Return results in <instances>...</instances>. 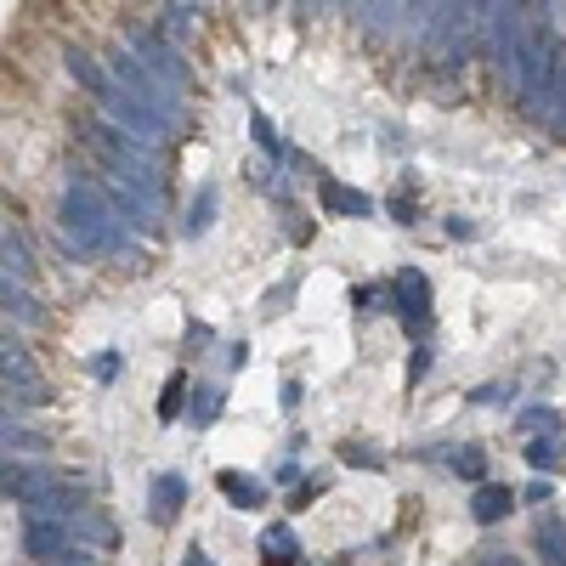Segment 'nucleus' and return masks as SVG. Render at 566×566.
Segmentation results:
<instances>
[{
    "mask_svg": "<svg viewBox=\"0 0 566 566\" xmlns=\"http://www.w3.org/2000/svg\"><path fill=\"white\" fill-rule=\"evenodd\" d=\"M57 221H63V232L74 239V250H85V255H119L125 250V227L130 221L119 216V205H114V193H108L103 181L74 176L63 187Z\"/></svg>",
    "mask_w": 566,
    "mask_h": 566,
    "instance_id": "f257e3e1",
    "label": "nucleus"
},
{
    "mask_svg": "<svg viewBox=\"0 0 566 566\" xmlns=\"http://www.w3.org/2000/svg\"><path fill=\"white\" fill-rule=\"evenodd\" d=\"M108 69H114V80L130 91L136 103H148L159 119H170V125H181V114H187V103H181V85H170V80H159L148 63H142L130 45L125 52H108Z\"/></svg>",
    "mask_w": 566,
    "mask_h": 566,
    "instance_id": "f03ea898",
    "label": "nucleus"
},
{
    "mask_svg": "<svg viewBox=\"0 0 566 566\" xmlns=\"http://www.w3.org/2000/svg\"><path fill=\"white\" fill-rule=\"evenodd\" d=\"M103 114H114V125H119L125 136H136V142H148V148H159V142L176 130V125H170V119H159L148 103H136L125 85H114L108 97H103Z\"/></svg>",
    "mask_w": 566,
    "mask_h": 566,
    "instance_id": "7ed1b4c3",
    "label": "nucleus"
},
{
    "mask_svg": "<svg viewBox=\"0 0 566 566\" xmlns=\"http://www.w3.org/2000/svg\"><path fill=\"white\" fill-rule=\"evenodd\" d=\"M527 114L549 130H566V40H555V57H549V74L544 85L527 97Z\"/></svg>",
    "mask_w": 566,
    "mask_h": 566,
    "instance_id": "20e7f679",
    "label": "nucleus"
},
{
    "mask_svg": "<svg viewBox=\"0 0 566 566\" xmlns=\"http://www.w3.org/2000/svg\"><path fill=\"white\" fill-rule=\"evenodd\" d=\"M23 549H29L34 560H57L63 549H74V533H69L63 515L29 510V515H23Z\"/></svg>",
    "mask_w": 566,
    "mask_h": 566,
    "instance_id": "39448f33",
    "label": "nucleus"
},
{
    "mask_svg": "<svg viewBox=\"0 0 566 566\" xmlns=\"http://www.w3.org/2000/svg\"><path fill=\"white\" fill-rule=\"evenodd\" d=\"M391 306L402 312L408 328H424V317H431V277H424L419 266H402L391 277Z\"/></svg>",
    "mask_w": 566,
    "mask_h": 566,
    "instance_id": "423d86ee",
    "label": "nucleus"
},
{
    "mask_svg": "<svg viewBox=\"0 0 566 566\" xmlns=\"http://www.w3.org/2000/svg\"><path fill=\"white\" fill-rule=\"evenodd\" d=\"M0 493L23 499V504H45V499H57V476H52V470H40V464L7 459V470H0Z\"/></svg>",
    "mask_w": 566,
    "mask_h": 566,
    "instance_id": "0eeeda50",
    "label": "nucleus"
},
{
    "mask_svg": "<svg viewBox=\"0 0 566 566\" xmlns=\"http://www.w3.org/2000/svg\"><path fill=\"white\" fill-rule=\"evenodd\" d=\"M130 52H136L142 63H148L159 80H170V85H181V91H187V63L170 52V45H165L154 29H130Z\"/></svg>",
    "mask_w": 566,
    "mask_h": 566,
    "instance_id": "6e6552de",
    "label": "nucleus"
},
{
    "mask_svg": "<svg viewBox=\"0 0 566 566\" xmlns=\"http://www.w3.org/2000/svg\"><path fill=\"white\" fill-rule=\"evenodd\" d=\"M63 69H69V74H74V80H80V85H85L97 103H103L108 91L119 85V80H114V69H103V63L91 57V52H80V45H69V52H63Z\"/></svg>",
    "mask_w": 566,
    "mask_h": 566,
    "instance_id": "1a4fd4ad",
    "label": "nucleus"
},
{
    "mask_svg": "<svg viewBox=\"0 0 566 566\" xmlns=\"http://www.w3.org/2000/svg\"><path fill=\"white\" fill-rule=\"evenodd\" d=\"M69 533H74V544H91V549H119V527L108 522V515L85 510V504L69 515Z\"/></svg>",
    "mask_w": 566,
    "mask_h": 566,
    "instance_id": "9d476101",
    "label": "nucleus"
},
{
    "mask_svg": "<svg viewBox=\"0 0 566 566\" xmlns=\"http://www.w3.org/2000/svg\"><path fill=\"white\" fill-rule=\"evenodd\" d=\"M181 504H187V482L176 476V470H165V476L154 482V499H148V515L159 527H170L176 515H181Z\"/></svg>",
    "mask_w": 566,
    "mask_h": 566,
    "instance_id": "9b49d317",
    "label": "nucleus"
},
{
    "mask_svg": "<svg viewBox=\"0 0 566 566\" xmlns=\"http://www.w3.org/2000/svg\"><path fill=\"white\" fill-rule=\"evenodd\" d=\"M216 488H221V499H227L232 510H261V504H266V488H261L255 476H244V470H221Z\"/></svg>",
    "mask_w": 566,
    "mask_h": 566,
    "instance_id": "f8f14e48",
    "label": "nucleus"
},
{
    "mask_svg": "<svg viewBox=\"0 0 566 566\" xmlns=\"http://www.w3.org/2000/svg\"><path fill=\"white\" fill-rule=\"evenodd\" d=\"M29 244H23V232H0V283H18V290H23V283H29Z\"/></svg>",
    "mask_w": 566,
    "mask_h": 566,
    "instance_id": "ddd939ff",
    "label": "nucleus"
},
{
    "mask_svg": "<svg viewBox=\"0 0 566 566\" xmlns=\"http://www.w3.org/2000/svg\"><path fill=\"white\" fill-rule=\"evenodd\" d=\"M323 205L335 216H374V199L357 193V187H346V181H335V176H323Z\"/></svg>",
    "mask_w": 566,
    "mask_h": 566,
    "instance_id": "4468645a",
    "label": "nucleus"
},
{
    "mask_svg": "<svg viewBox=\"0 0 566 566\" xmlns=\"http://www.w3.org/2000/svg\"><path fill=\"white\" fill-rule=\"evenodd\" d=\"M402 12H408V0H363V29L374 34V40H386L397 23H402Z\"/></svg>",
    "mask_w": 566,
    "mask_h": 566,
    "instance_id": "2eb2a0df",
    "label": "nucleus"
},
{
    "mask_svg": "<svg viewBox=\"0 0 566 566\" xmlns=\"http://www.w3.org/2000/svg\"><path fill=\"white\" fill-rule=\"evenodd\" d=\"M295 555H301V538H295L290 522H277V527L261 533V560H266V566H290Z\"/></svg>",
    "mask_w": 566,
    "mask_h": 566,
    "instance_id": "dca6fc26",
    "label": "nucleus"
},
{
    "mask_svg": "<svg viewBox=\"0 0 566 566\" xmlns=\"http://www.w3.org/2000/svg\"><path fill=\"white\" fill-rule=\"evenodd\" d=\"M538 555H544V566H566V522L560 515H538Z\"/></svg>",
    "mask_w": 566,
    "mask_h": 566,
    "instance_id": "f3484780",
    "label": "nucleus"
},
{
    "mask_svg": "<svg viewBox=\"0 0 566 566\" xmlns=\"http://www.w3.org/2000/svg\"><path fill=\"white\" fill-rule=\"evenodd\" d=\"M510 504H515L510 488H476V499H470V515H476L482 527H493V522H504V515H510Z\"/></svg>",
    "mask_w": 566,
    "mask_h": 566,
    "instance_id": "a211bd4d",
    "label": "nucleus"
},
{
    "mask_svg": "<svg viewBox=\"0 0 566 566\" xmlns=\"http://www.w3.org/2000/svg\"><path fill=\"white\" fill-rule=\"evenodd\" d=\"M216 205H221V193H216V187H199V199L187 205V221H181V232H187V239H205V232L216 227Z\"/></svg>",
    "mask_w": 566,
    "mask_h": 566,
    "instance_id": "6ab92c4d",
    "label": "nucleus"
},
{
    "mask_svg": "<svg viewBox=\"0 0 566 566\" xmlns=\"http://www.w3.org/2000/svg\"><path fill=\"white\" fill-rule=\"evenodd\" d=\"M0 312H7V323H18V328L40 323V306L29 301V290H18V283H0Z\"/></svg>",
    "mask_w": 566,
    "mask_h": 566,
    "instance_id": "aec40b11",
    "label": "nucleus"
},
{
    "mask_svg": "<svg viewBox=\"0 0 566 566\" xmlns=\"http://www.w3.org/2000/svg\"><path fill=\"white\" fill-rule=\"evenodd\" d=\"M442 12H448V0H408V12H402V29H408V34H437Z\"/></svg>",
    "mask_w": 566,
    "mask_h": 566,
    "instance_id": "412c9836",
    "label": "nucleus"
},
{
    "mask_svg": "<svg viewBox=\"0 0 566 566\" xmlns=\"http://www.w3.org/2000/svg\"><path fill=\"white\" fill-rule=\"evenodd\" d=\"M560 459H566V442L560 437H533L527 442V464L538 470V476H544V470H560Z\"/></svg>",
    "mask_w": 566,
    "mask_h": 566,
    "instance_id": "4be33fe9",
    "label": "nucleus"
},
{
    "mask_svg": "<svg viewBox=\"0 0 566 566\" xmlns=\"http://www.w3.org/2000/svg\"><path fill=\"white\" fill-rule=\"evenodd\" d=\"M250 130H255V142H261V148L277 159V165H295V154H290V142H283L277 130H272V119L266 114H250Z\"/></svg>",
    "mask_w": 566,
    "mask_h": 566,
    "instance_id": "5701e85b",
    "label": "nucleus"
},
{
    "mask_svg": "<svg viewBox=\"0 0 566 566\" xmlns=\"http://www.w3.org/2000/svg\"><path fill=\"white\" fill-rule=\"evenodd\" d=\"M0 374H7V380H18V374H34L23 340H12V328H7V340H0Z\"/></svg>",
    "mask_w": 566,
    "mask_h": 566,
    "instance_id": "b1692460",
    "label": "nucleus"
},
{
    "mask_svg": "<svg viewBox=\"0 0 566 566\" xmlns=\"http://www.w3.org/2000/svg\"><path fill=\"white\" fill-rule=\"evenodd\" d=\"M187 419H193V424H216L221 419V391L216 386H199L193 402H187Z\"/></svg>",
    "mask_w": 566,
    "mask_h": 566,
    "instance_id": "393cba45",
    "label": "nucleus"
},
{
    "mask_svg": "<svg viewBox=\"0 0 566 566\" xmlns=\"http://www.w3.org/2000/svg\"><path fill=\"white\" fill-rule=\"evenodd\" d=\"M0 442H7V459H12V453H34V448H40V437H29L12 413H7V424H0Z\"/></svg>",
    "mask_w": 566,
    "mask_h": 566,
    "instance_id": "a878e982",
    "label": "nucleus"
},
{
    "mask_svg": "<svg viewBox=\"0 0 566 566\" xmlns=\"http://www.w3.org/2000/svg\"><path fill=\"white\" fill-rule=\"evenodd\" d=\"M522 431H538V437H560V413H555V408H522Z\"/></svg>",
    "mask_w": 566,
    "mask_h": 566,
    "instance_id": "bb28decb",
    "label": "nucleus"
},
{
    "mask_svg": "<svg viewBox=\"0 0 566 566\" xmlns=\"http://www.w3.org/2000/svg\"><path fill=\"white\" fill-rule=\"evenodd\" d=\"M448 464L459 470V476H482V470H488V453L464 442V448H453V453H448Z\"/></svg>",
    "mask_w": 566,
    "mask_h": 566,
    "instance_id": "cd10ccee",
    "label": "nucleus"
},
{
    "mask_svg": "<svg viewBox=\"0 0 566 566\" xmlns=\"http://www.w3.org/2000/svg\"><path fill=\"white\" fill-rule=\"evenodd\" d=\"M181 397H187V374H170V380H165V397H159V413L176 419V413H181Z\"/></svg>",
    "mask_w": 566,
    "mask_h": 566,
    "instance_id": "c85d7f7f",
    "label": "nucleus"
},
{
    "mask_svg": "<svg viewBox=\"0 0 566 566\" xmlns=\"http://www.w3.org/2000/svg\"><path fill=\"white\" fill-rule=\"evenodd\" d=\"M91 374H97L103 386H108V380H119V352H97V357H91Z\"/></svg>",
    "mask_w": 566,
    "mask_h": 566,
    "instance_id": "c756f323",
    "label": "nucleus"
},
{
    "mask_svg": "<svg viewBox=\"0 0 566 566\" xmlns=\"http://www.w3.org/2000/svg\"><path fill=\"white\" fill-rule=\"evenodd\" d=\"M386 210H391L397 221H413V193H408V187H397V193L386 199Z\"/></svg>",
    "mask_w": 566,
    "mask_h": 566,
    "instance_id": "7c9ffc66",
    "label": "nucleus"
},
{
    "mask_svg": "<svg viewBox=\"0 0 566 566\" xmlns=\"http://www.w3.org/2000/svg\"><path fill=\"white\" fill-rule=\"evenodd\" d=\"M346 464H380V453H368L363 442H346V453H340Z\"/></svg>",
    "mask_w": 566,
    "mask_h": 566,
    "instance_id": "2f4dec72",
    "label": "nucleus"
},
{
    "mask_svg": "<svg viewBox=\"0 0 566 566\" xmlns=\"http://www.w3.org/2000/svg\"><path fill=\"white\" fill-rule=\"evenodd\" d=\"M424 374H431V352L419 346V352H413V363H408V380H424Z\"/></svg>",
    "mask_w": 566,
    "mask_h": 566,
    "instance_id": "473e14b6",
    "label": "nucleus"
},
{
    "mask_svg": "<svg viewBox=\"0 0 566 566\" xmlns=\"http://www.w3.org/2000/svg\"><path fill=\"white\" fill-rule=\"evenodd\" d=\"M45 566H97V560H91V555H80V549H63L57 560H45Z\"/></svg>",
    "mask_w": 566,
    "mask_h": 566,
    "instance_id": "72a5a7b5",
    "label": "nucleus"
},
{
    "mask_svg": "<svg viewBox=\"0 0 566 566\" xmlns=\"http://www.w3.org/2000/svg\"><path fill=\"white\" fill-rule=\"evenodd\" d=\"M549 493H555V488H549V482H533V488H527V493H522V499H527V504H549Z\"/></svg>",
    "mask_w": 566,
    "mask_h": 566,
    "instance_id": "f704fd0d",
    "label": "nucleus"
},
{
    "mask_svg": "<svg viewBox=\"0 0 566 566\" xmlns=\"http://www.w3.org/2000/svg\"><path fill=\"white\" fill-rule=\"evenodd\" d=\"M181 566H216V560H210V555H205V549L193 544V549H187V555H181Z\"/></svg>",
    "mask_w": 566,
    "mask_h": 566,
    "instance_id": "c9c22d12",
    "label": "nucleus"
},
{
    "mask_svg": "<svg viewBox=\"0 0 566 566\" xmlns=\"http://www.w3.org/2000/svg\"><path fill=\"white\" fill-rule=\"evenodd\" d=\"M488 566H522V560H515V555H488Z\"/></svg>",
    "mask_w": 566,
    "mask_h": 566,
    "instance_id": "e433bc0d",
    "label": "nucleus"
},
{
    "mask_svg": "<svg viewBox=\"0 0 566 566\" xmlns=\"http://www.w3.org/2000/svg\"><path fill=\"white\" fill-rule=\"evenodd\" d=\"M295 7H301V18H312V12L323 7V0H295Z\"/></svg>",
    "mask_w": 566,
    "mask_h": 566,
    "instance_id": "4c0bfd02",
    "label": "nucleus"
}]
</instances>
